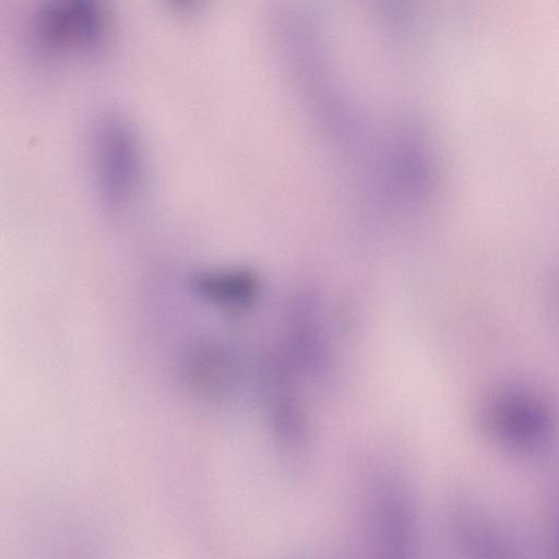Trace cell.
<instances>
[{"mask_svg":"<svg viewBox=\"0 0 559 559\" xmlns=\"http://www.w3.org/2000/svg\"><path fill=\"white\" fill-rule=\"evenodd\" d=\"M480 425L498 444L516 452H535L548 445L556 431L549 404L520 388L490 392L481 403Z\"/></svg>","mask_w":559,"mask_h":559,"instance_id":"1","label":"cell"},{"mask_svg":"<svg viewBox=\"0 0 559 559\" xmlns=\"http://www.w3.org/2000/svg\"><path fill=\"white\" fill-rule=\"evenodd\" d=\"M379 14L390 24L400 25L413 15L417 0H371Z\"/></svg>","mask_w":559,"mask_h":559,"instance_id":"2","label":"cell"},{"mask_svg":"<svg viewBox=\"0 0 559 559\" xmlns=\"http://www.w3.org/2000/svg\"><path fill=\"white\" fill-rule=\"evenodd\" d=\"M556 543L559 549V504H558V513H557V521H556Z\"/></svg>","mask_w":559,"mask_h":559,"instance_id":"3","label":"cell"}]
</instances>
